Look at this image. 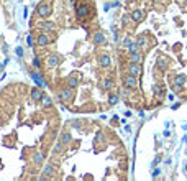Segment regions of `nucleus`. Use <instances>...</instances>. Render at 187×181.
Segmentation results:
<instances>
[{
    "label": "nucleus",
    "mask_w": 187,
    "mask_h": 181,
    "mask_svg": "<svg viewBox=\"0 0 187 181\" xmlns=\"http://www.w3.org/2000/svg\"><path fill=\"white\" fill-rule=\"evenodd\" d=\"M92 10H93V7H90L87 2H80L76 7V15H77V18H85L92 13Z\"/></svg>",
    "instance_id": "obj_1"
},
{
    "label": "nucleus",
    "mask_w": 187,
    "mask_h": 181,
    "mask_svg": "<svg viewBox=\"0 0 187 181\" xmlns=\"http://www.w3.org/2000/svg\"><path fill=\"white\" fill-rule=\"evenodd\" d=\"M72 99H74V92H72V89L71 87H64V89H61V92H59V100L61 102H72Z\"/></svg>",
    "instance_id": "obj_2"
},
{
    "label": "nucleus",
    "mask_w": 187,
    "mask_h": 181,
    "mask_svg": "<svg viewBox=\"0 0 187 181\" xmlns=\"http://www.w3.org/2000/svg\"><path fill=\"white\" fill-rule=\"evenodd\" d=\"M123 84L127 89H135V87L138 86V76H133V74H128L123 78Z\"/></svg>",
    "instance_id": "obj_3"
},
{
    "label": "nucleus",
    "mask_w": 187,
    "mask_h": 181,
    "mask_svg": "<svg viewBox=\"0 0 187 181\" xmlns=\"http://www.w3.org/2000/svg\"><path fill=\"white\" fill-rule=\"evenodd\" d=\"M36 12H38V15L41 18H48L51 15V5H49V3H41Z\"/></svg>",
    "instance_id": "obj_4"
},
{
    "label": "nucleus",
    "mask_w": 187,
    "mask_h": 181,
    "mask_svg": "<svg viewBox=\"0 0 187 181\" xmlns=\"http://www.w3.org/2000/svg\"><path fill=\"white\" fill-rule=\"evenodd\" d=\"M92 41H93V45L100 46V45H105L107 40H105V35L102 33V31H97V33L92 35Z\"/></svg>",
    "instance_id": "obj_5"
},
{
    "label": "nucleus",
    "mask_w": 187,
    "mask_h": 181,
    "mask_svg": "<svg viewBox=\"0 0 187 181\" xmlns=\"http://www.w3.org/2000/svg\"><path fill=\"white\" fill-rule=\"evenodd\" d=\"M51 43V38L48 36V33H39L38 36H36V45L38 46H46Z\"/></svg>",
    "instance_id": "obj_6"
},
{
    "label": "nucleus",
    "mask_w": 187,
    "mask_h": 181,
    "mask_svg": "<svg viewBox=\"0 0 187 181\" xmlns=\"http://www.w3.org/2000/svg\"><path fill=\"white\" fill-rule=\"evenodd\" d=\"M43 87H35L33 91H31V99H33V102H41V99H43Z\"/></svg>",
    "instance_id": "obj_7"
},
{
    "label": "nucleus",
    "mask_w": 187,
    "mask_h": 181,
    "mask_svg": "<svg viewBox=\"0 0 187 181\" xmlns=\"http://www.w3.org/2000/svg\"><path fill=\"white\" fill-rule=\"evenodd\" d=\"M128 72L133 76H141V68H140V63H130L128 66Z\"/></svg>",
    "instance_id": "obj_8"
},
{
    "label": "nucleus",
    "mask_w": 187,
    "mask_h": 181,
    "mask_svg": "<svg viewBox=\"0 0 187 181\" xmlns=\"http://www.w3.org/2000/svg\"><path fill=\"white\" fill-rule=\"evenodd\" d=\"M46 63H48V66H49V68H56L61 63V58H59L58 54H49V56H48V61Z\"/></svg>",
    "instance_id": "obj_9"
},
{
    "label": "nucleus",
    "mask_w": 187,
    "mask_h": 181,
    "mask_svg": "<svg viewBox=\"0 0 187 181\" xmlns=\"http://www.w3.org/2000/svg\"><path fill=\"white\" fill-rule=\"evenodd\" d=\"M131 18H133V22H135V23L143 22V18H144V12H143V10H133V12H131Z\"/></svg>",
    "instance_id": "obj_10"
},
{
    "label": "nucleus",
    "mask_w": 187,
    "mask_h": 181,
    "mask_svg": "<svg viewBox=\"0 0 187 181\" xmlns=\"http://www.w3.org/2000/svg\"><path fill=\"white\" fill-rule=\"evenodd\" d=\"M110 63H112V59H110V56H108V54H100L99 56L100 68H108V66H110Z\"/></svg>",
    "instance_id": "obj_11"
},
{
    "label": "nucleus",
    "mask_w": 187,
    "mask_h": 181,
    "mask_svg": "<svg viewBox=\"0 0 187 181\" xmlns=\"http://www.w3.org/2000/svg\"><path fill=\"white\" fill-rule=\"evenodd\" d=\"M53 175H54V168H53L51 165H48V166H44V170H43L41 179H44V178H53Z\"/></svg>",
    "instance_id": "obj_12"
},
{
    "label": "nucleus",
    "mask_w": 187,
    "mask_h": 181,
    "mask_svg": "<svg viewBox=\"0 0 187 181\" xmlns=\"http://www.w3.org/2000/svg\"><path fill=\"white\" fill-rule=\"evenodd\" d=\"M67 86L71 87V89H76V87L79 86V79H77L76 76H71V78L67 79Z\"/></svg>",
    "instance_id": "obj_13"
},
{
    "label": "nucleus",
    "mask_w": 187,
    "mask_h": 181,
    "mask_svg": "<svg viewBox=\"0 0 187 181\" xmlns=\"http://www.w3.org/2000/svg\"><path fill=\"white\" fill-rule=\"evenodd\" d=\"M141 59H143V56H141L140 51H138V53H131V54H130V63H141Z\"/></svg>",
    "instance_id": "obj_14"
},
{
    "label": "nucleus",
    "mask_w": 187,
    "mask_h": 181,
    "mask_svg": "<svg viewBox=\"0 0 187 181\" xmlns=\"http://www.w3.org/2000/svg\"><path fill=\"white\" fill-rule=\"evenodd\" d=\"M43 160H44V156H43L41 151H36V153L33 155V163H35V165H41Z\"/></svg>",
    "instance_id": "obj_15"
},
{
    "label": "nucleus",
    "mask_w": 187,
    "mask_h": 181,
    "mask_svg": "<svg viewBox=\"0 0 187 181\" xmlns=\"http://www.w3.org/2000/svg\"><path fill=\"white\" fill-rule=\"evenodd\" d=\"M31 76H33V79H35V82H36V84H38V86H39V87H44V86H46V84H44V81H43V78H41V76H39V74H38V72H33V74H31Z\"/></svg>",
    "instance_id": "obj_16"
},
{
    "label": "nucleus",
    "mask_w": 187,
    "mask_h": 181,
    "mask_svg": "<svg viewBox=\"0 0 187 181\" xmlns=\"http://www.w3.org/2000/svg\"><path fill=\"white\" fill-rule=\"evenodd\" d=\"M102 87H104V89H105V91H108V89H112V87H113V81H112V79H110V78H105V79H104V81H102Z\"/></svg>",
    "instance_id": "obj_17"
},
{
    "label": "nucleus",
    "mask_w": 187,
    "mask_h": 181,
    "mask_svg": "<svg viewBox=\"0 0 187 181\" xmlns=\"http://www.w3.org/2000/svg\"><path fill=\"white\" fill-rule=\"evenodd\" d=\"M127 51L131 54V53H138V51H141V48H140V45H138V43H131V45L127 48Z\"/></svg>",
    "instance_id": "obj_18"
},
{
    "label": "nucleus",
    "mask_w": 187,
    "mask_h": 181,
    "mask_svg": "<svg viewBox=\"0 0 187 181\" xmlns=\"http://www.w3.org/2000/svg\"><path fill=\"white\" fill-rule=\"evenodd\" d=\"M185 81H187V76H184V74H177L176 78H174V84H182V86H184Z\"/></svg>",
    "instance_id": "obj_19"
},
{
    "label": "nucleus",
    "mask_w": 187,
    "mask_h": 181,
    "mask_svg": "<svg viewBox=\"0 0 187 181\" xmlns=\"http://www.w3.org/2000/svg\"><path fill=\"white\" fill-rule=\"evenodd\" d=\"M41 106H43L44 109L51 107V106H53V100H51V97H48V96H43V99H41Z\"/></svg>",
    "instance_id": "obj_20"
},
{
    "label": "nucleus",
    "mask_w": 187,
    "mask_h": 181,
    "mask_svg": "<svg viewBox=\"0 0 187 181\" xmlns=\"http://www.w3.org/2000/svg\"><path fill=\"white\" fill-rule=\"evenodd\" d=\"M136 43H138V45H140V48H141V50H144V48H146V45H148V41H146L144 35H140V36H138Z\"/></svg>",
    "instance_id": "obj_21"
},
{
    "label": "nucleus",
    "mask_w": 187,
    "mask_h": 181,
    "mask_svg": "<svg viewBox=\"0 0 187 181\" xmlns=\"http://www.w3.org/2000/svg\"><path fill=\"white\" fill-rule=\"evenodd\" d=\"M41 25H43V30H44V31H53V30L56 28L54 23H51V22H43Z\"/></svg>",
    "instance_id": "obj_22"
},
{
    "label": "nucleus",
    "mask_w": 187,
    "mask_h": 181,
    "mask_svg": "<svg viewBox=\"0 0 187 181\" xmlns=\"http://www.w3.org/2000/svg\"><path fill=\"white\" fill-rule=\"evenodd\" d=\"M120 99V94H112L110 97H108V102H110V106H115L117 102H118Z\"/></svg>",
    "instance_id": "obj_23"
},
{
    "label": "nucleus",
    "mask_w": 187,
    "mask_h": 181,
    "mask_svg": "<svg viewBox=\"0 0 187 181\" xmlns=\"http://www.w3.org/2000/svg\"><path fill=\"white\" fill-rule=\"evenodd\" d=\"M131 13L130 15H123V17H121V23H123V25H130V22H131Z\"/></svg>",
    "instance_id": "obj_24"
},
{
    "label": "nucleus",
    "mask_w": 187,
    "mask_h": 181,
    "mask_svg": "<svg viewBox=\"0 0 187 181\" xmlns=\"http://www.w3.org/2000/svg\"><path fill=\"white\" fill-rule=\"evenodd\" d=\"M63 140H61L59 143H56V147H54V153H61V151H63Z\"/></svg>",
    "instance_id": "obj_25"
},
{
    "label": "nucleus",
    "mask_w": 187,
    "mask_h": 181,
    "mask_svg": "<svg viewBox=\"0 0 187 181\" xmlns=\"http://www.w3.org/2000/svg\"><path fill=\"white\" fill-rule=\"evenodd\" d=\"M172 91L176 92V94H179V92L182 91V84H174V86H172Z\"/></svg>",
    "instance_id": "obj_26"
},
{
    "label": "nucleus",
    "mask_w": 187,
    "mask_h": 181,
    "mask_svg": "<svg viewBox=\"0 0 187 181\" xmlns=\"http://www.w3.org/2000/svg\"><path fill=\"white\" fill-rule=\"evenodd\" d=\"M69 142H71V134H64V135H63V143L66 145V143H69Z\"/></svg>",
    "instance_id": "obj_27"
},
{
    "label": "nucleus",
    "mask_w": 187,
    "mask_h": 181,
    "mask_svg": "<svg viewBox=\"0 0 187 181\" xmlns=\"http://www.w3.org/2000/svg\"><path fill=\"white\" fill-rule=\"evenodd\" d=\"M162 94H164V87H162V86H159V87H158V89H156V96H158V97H161Z\"/></svg>",
    "instance_id": "obj_28"
},
{
    "label": "nucleus",
    "mask_w": 187,
    "mask_h": 181,
    "mask_svg": "<svg viewBox=\"0 0 187 181\" xmlns=\"http://www.w3.org/2000/svg\"><path fill=\"white\" fill-rule=\"evenodd\" d=\"M33 66L36 68V69H39V66H41V61H39L38 58H35V59H33Z\"/></svg>",
    "instance_id": "obj_29"
},
{
    "label": "nucleus",
    "mask_w": 187,
    "mask_h": 181,
    "mask_svg": "<svg viewBox=\"0 0 187 181\" xmlns=\"http://www.w3.org/2000/svg\"><path fill=\"white\" fill-rule=\"evenodd\" d=\"M131 43H133V41H131V40H130V38H128V36H127V38L123 40V45H125V48H128L130 45H131Z\"/></svg>",
    "instance_id": "obj_30"
},
{
    "label": "nucleus",
    "mask_w": 187,
    "mask_h": 181,
    "mask_svg": "<svg viewBox=\"0 0 187 181\" xmlns=\"http://www.w3.org/2000/svg\"><path fill=\"white\" fill-rule=\"evenodd\" d=\"M158 64H159V68H161V69H166V63H164V61H162V59H161V61H159V63H158Z\"/></svg>",
    "instance_id": "obj_31"
},
{
    "label": "nucleus",
    "mask_w": 187,
    "mask_h": 181,
    "mask_svg": "<svg viewBox=\"0 0 187 181\" xmlns=\"http://www.w3.org/2000/svg\"><path fill=\"white\" fill-rule=\"evenodd\" d=\"M28 46H33V38L31 36H28Z\"/></svg>",
    "instance_id": "obj_32"
},
{
    "label": "nucleus",
    "mask_w": 187,
    "mask_h": 181,
    "mask_svg": "<svg viewBox=\"0 0 187 181\" xmlns=\"http://www.w3.org/2000/svg\"><path fill=\"white\" fill-rule=\"evenodd\" d=\"M17 54H18V56L23 54V50H22V48H17Z\"/></svg>",
    "instance_id": "obj_33"
},
{
    "label": "nucleus",
    "mask_w": 187,
    "mask_h": 181,
    "mask_svg": "<svg viewBox=\"0 0 187 181\" xmlns=\"http://www.w3.org/2000/svg\"><path fill=\"white\" fill-rule=\"evenodd\" d=\"M185 9H187V0H185Z\"/></svg>",
    "instance_id": "obj_34"
},
{
    "label": "nucleus",
    "mask_w": 187,
    "mask_h": 181,
    "mask_svg": "<svg viewBox=\"0 0 187 181\" xmlns=\"http://www.w3.org/2000/svg\"><path fill=\"white\" fill-rule=\"evenodd\" d=\"M71 2H77V0H71Z\"/></svg>",
    "instance_id": "obj_35"
},
{
    "label": "nucleus",
    "mask_w": 187,
    "mask_h": 181,
    "mask_svg": "<svg viewBox=\"0 0 187 181\" xmlns=\"http://www.w3.org/2000/svg\"><path fill=\"white\" fill-rule=\"evenodd\" d=\"M161 2H166V0H161Z\"/></svg>",
    "instance_id": "obj_36"
}]
</instances>
